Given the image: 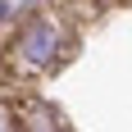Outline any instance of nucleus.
<instances>
[{
	"label": "nucleus",
	"instance_id": "obj_2",
	"mask_svg": "<svg viewBox=\"0 0 132 132\" xmlns=\"http://www.w3.org/2000/svg\"><path fill=\"white\" fill-rule=\"evenodd\" d=\"M14 123H18V132H59L50 109H41L37 100H14Z\"/></svg>",
	"mask_w": 132,
	"mask_h": 132
},
{
	"label": "nucleus",
	"instance_id": "obj_1",
	"mask_svg": "<svg viewBox=\"0 0 132 132\" xmlns=\"http://www.w3.org/2000/svg\"><path fill=\"white\" fill-rule=\"evenodd\" d=\"M18 55H23L32 68H50L55 59H59V32H55L50 18H27L23 32H18Z\"/></svg>",
	"mask_w": 132,
	"mask_h": 132
}]
</instances>
